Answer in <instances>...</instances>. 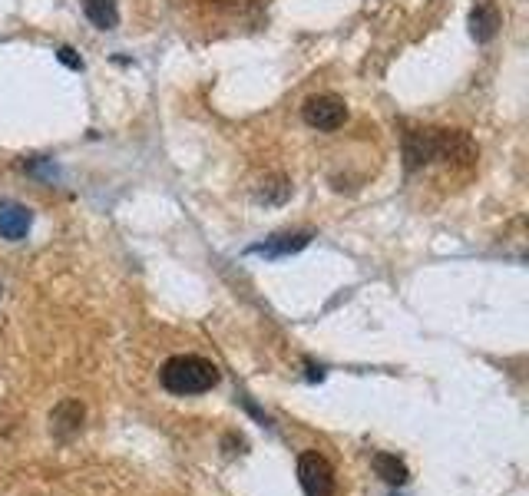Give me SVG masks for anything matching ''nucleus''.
Listing matches in <instances>:
<instances>
[{"instance_id": "f257e3e1", "label": "nucleus", "mask_w": 529, "mask_h": 496, "mask_svg": "<svg viewBox=\"0 0 529 496\" xmlns=\"http://www.w3.org/2000/svg\"><path fill=\"white\" fill-rule=\"evenodd\" d=\"M163 387L169 394L189 397V394H205L219 384V368L212 361L196 358V354H179V358H169L163 364Z\"/></svg>"}, {"instance_id": "f03ea898", "label": "nucleus", "mask_w": 529, "mask_h": 496, "mask_svg": "<svg viewBox=\"0 0 529 496\" xmlns=\"http://www.w3.org/2000/svg\"><path fill=\"white\" fill-rule=\"evenodd\" d=\"M301 116H305V123L311 129L334 133V129H341L344 120H348V106H344L341 96L318 93V96H308V100H305V106H301Z\"/></svg>"}, {"instance_id": "7ed1b4c3", "label": "nucleus", "mask_w": 529, "mask_h": 496, "mask_svg": "<svg viewBox=\"0 0 529 496\" xmlns=\"http://www.w3.org/2000/svg\"><path fill=\"white\" fill-rule=\"evenodd\" d=\"M430 143H434V159L447 166H470L477 159V146L460 129H430Z\"/></svg>"}, {"instance_id": "20e7f679", "label": "nucleus", "mask_w": 529, "mask_h": 496, "mask_svg": "<svg viewBox=\"0 0 529 496\" xmlns=\"http://www.w3.org/2000/svg\"><path fill=\"white\" fill-rule=\"evenodd\" d=\"M298 483L305 496H331L334 493V473L331 463L321 454H301L298 460Z\"/></svg>"}, {"instance_id": "39448f33", "label": "nucleus", "mask_w": 529, "mask_h": 496, "mask_svg": "<svg viewBox=\"0 0 529 496\" xmlns=\"http://www.w3.org/2000/svg\"><path fill=\"white\" fill-rule=\"evenodd\" d=\"M30 225H34V212L27 206H20V202H0V239L7 242H20L27 239Z\"/></svg>"}, {"instance_id": "423d86ee", "label": "nucleus", "mask_w": 529, "mask_h": 496, "mask_svg": "<svg viewBox=\"0 0 529 496\" xmlns=\"http://www.w3.org/2000/svg\"><path fill=\"white\" fill-rule=\"evenodd\" d=\"M434 163V143H430V129H410L404 136V166L414 172L420 166Z\"/></svg>"}, {"instance_id": "0eeeda50", "label": "nucleus", "mask_w": 529, "mask_h": 496, "mask_svg": "<svg viewBox=\"0 0 529 496\" xmlns=\"http://www.w3.org/2000/svg\"><path fill=\"white\" fill-rule=\"evenodd\" d=\"M311 242V232H295V235H275V239H268L262 245H252L248 252L252 255H265V258H285V255H295L301 252Z\"/></svg>"}, {"instance_id": "6e6552de", "label": "nucleus", "mask_w": 529, "mask_h": 496, "mask_svg": "<svg viewBox=\"0 0 529 496\" xmlns=\"http://www.w3.org/2000/svg\"><path fill=\"white\" fill-rule=\"evenodd\" d=\"M500 30V10L493 4H477L470 14V37L477 43H490Z\"/></svg>"}, {"instance_id": "1a4fd4ad", "label": "nucleus", "mask_w": 529, "mask_h": 496, "mask_svg": "<svg viewBox=\"0 0 529 496\" xmlns=\"http://www.w3.org/2000/svg\"><path fill=\"white\" fill-rule=\"evenodd\" d=\"M83 14L96 30H113L120 24V7H116V0H83Z\"/></svg>"}, {"instance_id": "9d476101", "label": "nucleus", "mask_w": 529, "mask_h": 496, "mask_svg": "<svg viewBox=\"0 0 529 496\" xmlns=\"http://www.w3.org/2000/svg\"><path fill=\"white\" fill-rule=\"evenodd\" d=\"M255 196H258V202H265V206H282V202L291 196V186L282 176H268V179H262V186H258Z\"/></svg>"}, {"instance_id": "9b49d317", "label": "nucleus", "mask_w": 529, "mask_h": 496, "mask_svg": "<svg viewBox=\"0 0 529 496\" xmlns=\"http://www.w3.org/2000/svg\"><path fill=\"white\" fill-rule=\"evenodd\" d=\"M374 470L381 473L387 483H397V487H401V483H407V467L394 454H377L374 457Z\"/></svg>"}, {"instance_id": "f8f14e48", "label": "nucleus", "mask_w": 529, "mask_h": 496, "mask_svg": "<svg viewBox=\"0 0 529 496\" xmlns=\"http://www.w3.org/2000/svg\"><path fill=\"white\" fill-rule=\"evenodd\" d=\"M57 60L63 63V67H70V70H83V60H80V53L73 50V47H60V50H57Z\"/></svg>"}]
</instances>
